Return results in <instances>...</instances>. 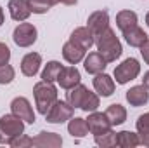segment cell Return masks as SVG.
<instances>
[{
    "mask_svg": "<svg viewBox=\"0 0 149 148\" xmlns=\"http://www.w3.org/2000/svg\"><path fill=\"white\" fill-rule=\"evenodd\" d=\"M95 45H97V52L108 61V63H113L116 61L121 52H123V47H121V42L120 38L116 37V32L113 28H108L104 30L101 35L95 37Z\"/></svg>",
    "mask_w": 149,
    "mask_h": 148,
    "instance_id": "obj_1",
    "label": "cell"
},
{
    "mask_svg": "<svg viewBox=\"0 0 149 148\" xmlns=\"http://www.w3.org/2000/svg\"><path fill=\"white\" fill-rule=\"evenodd\" d=\"M33 98H35V105H37L38 113L45 115L50 110V106L59 99L57 98V87L54 85V82L40 80L33 85Z\"/></svg>",
    "mask_w": 149,
    "mask_h": 148,
    "instance_id": "obj_2",
    "label": "cell"
},
{
    "mask_svg": "<svg viewBox=\"0 0 149 148\" xmlns=\"http://www.w3.org/2000/svg\"><path fill=\"white\" fill-rule=\"evenodd\" d=\"M24 132V120H21L14 113H7L0 117V145H10L19 134Z\"/></svg>",
    "mask_w": 149,
    "mask_h": 148,
    "instance_id": "obj_3",
    "label": "cell"
},
{
    "mask_svg": "<svg viewBox=\"0 0 149 148\" xmlns=\"http://www.w3.org/2000/svg\"><path fill=\"white\" fill-rule=\"evenodd\" d=\"M141 73V63L135 59V58H127L125 61H121L116 68H114V80L116 84L120 85H125L128 84L130 80L137 78Z\"/></svg>",
    "mask_w": 149,
    "mask_h": 148,
    "instance_id": "obj_4",
    "label": "cell"
},
{
    "mask_svg": "<svg viewBox=\"0 0 149 148\" xmlns=\"http://www.w3.org/2000/svg\"><path fill=\"white\" fill-rule=\"evenodd\" d=\"M73 111H74V108L68 101L57 99L43 117H45V120L49 124H64L66 120H70L73 117Z\"/></svg>",
    "mask_w": 149,
    "mask_h": 148,
    "instance_id": "obj_5",
    "label": "cell"
},
{
    "mask_svg": "<svg viewBox=\"0 0 149 148\" xmlns=\"http://www.w3.org/2000/svg\"><path fill=\"white\" fill-rule=\"evenodd\" d=\"M38 32L31 23H19L14 32H12V40L17 47H31L37 42Z\"/></svg>",
    "mask_w": 149,
    "mask_h": 148,
    "instance_id": "obj_6",
    "label": "cell"
},
{
    "mask_svg": "<svg viewBox=\"0 0 149 148\" xmlns=\"http://www.w3.org/2000/svg\"><path fill=\"white\" fill-rule=\"evenodd\" d=\"M10 111L14 115H17L21 120H24V124H35V120H37L31 103L24 96H17L10 101Z\"/></svg>",
    "mask_w": 149,
    "mask_h": 148,
    "instance_id": "obj_7",
    "label": "cell"
},
{
    "mask_svg": "<svg viewBox=\"0 0 149 148\" xmlns=\"http://www.w3.org/2000/svg\"><path fill=\"white\" fill-rule=\"evenodd\" d=\"M85 120H87L88 131H90L94 136L102 134V132H106V131L111 129V124H109V120H108V117H106L104 111H97V110L90 111V113H88V118H85Z\"/></svg>",
    "mask_w": 149,
    "mask_h": 148,
    "instance_id": "obj_8",
    "label": "cell"
},
{
    "mask_svg": "<svg viewBox=\"0 0 149 148\" xmlns=\"http://www.w3.org/2000/svg\"><path fill=\"white\" fill-rule=\"evenodd\" d=\"M87 28L94 33V37L101 35L104 30L109 28V14L108 11H95L87 19Z\"/></svg>",
    "mask_w": 149,
    "mask_h": 148,
    "instance_id": "obj_9",
    "label": "cell"
},
{
    "mask_svg": "<svg viewBox=\"0 0 149 148\" xmlns=\"http://www.w3.org/2000/svg\"><path fill=\"white\" fill-rule=\"evenodd\" d=\"M81 80V75L78 72L76 66H63L61 73L57 77V84L64 89V91H70L73 89L74 85H78Z\"/></svg>",
    "mask_w": 149,
    "mask_h": 148,
    "instance_id": "obj_10",
    "label": "cell"
},
{
    "mask_svg": "<svg viewBox=\"0 0 149 148\" xmlns=\"http://www.w3.org/2000/svg\"><path fill=\"white\" fill-rule=\"evenodd\" d=\"M125 98H127V101H128V105H130V106L139 108V106L148 105L149 91H148V87H144L142 84H141V85H134V87H130V89L127 91Z\"/></svg>",
    "mask_w": 149,
    "mask_h": 148,
    "instance_id": "obj_11",
    "label": "cell"
},
{
    "mask_svg": "<svg viewBox=\"0 0 149 148\" xmlns=\"http://www.w3.org/2000/svg\"><path fill=\"white\" fill-rule=\"evenodd\" d=\"M108 66V61L95 51V52H88V56H85L83 59V68L85 72L90 75H97V73H102Z\"/></svg>",
    "mask_w": 149,
    "mask_h": 148,
    "instance_id": "obj_12",
    "label": "cell"
},
{
    "mask_svg": "<svg viewBox=\"0 0 149 148\" xmlns=\"http://www.w3.org/2000/svg\"><path fill=\"white\" fill-rule=\"evenodd\" d=\"M114 87H116V84H114V78L109 77L108 73H97L95 75V78H94V89H95V92L99 94V96H102V98H109L113 92H114Z\"/></svg>",
    "mask_w": 149,
    "mask_h": 148,
    "instance_id": "obj_13",
    "label": "cell"
},
{
    "mask_svg": "<svg viewBox=\"0 0 149 148\" xmlns=\"http://www.w3.org/2000/svg\"><path fill=\"white\" fill-rule=\"evenodd\" d=\"M85 49L80 47L78 44H74L71 40H68L64 45H63V58L64 61H68L70 65H78L85 59Z\"/></svg>",
    "mask_w": 149,
    "mask_h": 148,
    "instance_id": "obj_14",
    "label": "cell"
},
{
    "mask_svg": "<svg viewBox=\"0 0 149 148\" xmlns=\"http://www.w3.org/2000/svg\"><path fill=\"white\" fill-rule=\"evenodd\" d=\"M42 66V56L38 52H28L21 59V73L24 77H35Z\"/></svg>",
    "mask_w": 149,
    "mask_h": 148,
    "instance_id": "obj_15",
    "label": "cell"
},
{
    "mask_svg": "<svg viewBox=\"0 0 149 148\" xmlns=\"http://www.w3.org/2000/svg\"><path fill=\"white\" fill-rule=\"evenodd\" d=\"M61 145H63V138L57 132L42 131L33 138V147L37 148H59Z\"/></svg>",
    "mask_w": 149,
    "mask_h": 148,
    "instance_id": "obj_16",
    "label": "cell"
},
{
    "mask_svg": "<svg viewBox=\"0 0 149 148\" xmlns=\"http://www.w3.org/2000/svg\"><path fill=\"white\" fill-rule=\"evenodd\" d=\"M9 12L14 21H26L31 14V9L28 5V0H9Z\"/></svg>",
    "mask_w": 149,
    "mask_h": 148,
    "instance_id": "obj_17",
    "label": "cell"
},
{
    "mask_svg": "<svg viewBox=\"0 0 149 148\" xmlns=\"http://www.w3.org/2000/svg\"><path fill=\"white\" fill-rule=\"evenodd\" d=\"M71 42L74 44H78L80 47H83L85 51H88L94 44H95V37H94V33L87 28V26H80V28H74L73 32H71V37H70Z\"/></svg>",
    "mask_w": 149,
    "mask_h": 148,
    "instance_id": "obj_18",
    "label": "cell"
},
{
    "mask_svg": "<svg viewBox=\"0 0 149 148\" xmlns=\"http://www.w3.org/2000/svg\"><path fill=\"white\" fill-rule=\"evenodd\" d=\"M123 33V38H125V42L130 45V47H141L146 40H148V33L139 26V25H135V26H132V28H128V30H125V32H121Z\"/></svg>",
    "mask_w": 149,
    "mask_h": 148,
    "instance_id": "obj_19",
    "label": "cell"
},
{
    "mask_svg": "<svg viewBox=\"0 0 149 148\" xmlns=\"http://www.w3.org/2000/svg\"><path fill=\"white\" fill-rule=\"evenodd\" d=\"M137 23H139V16L134 11L125 9V11H120L116 14V26L120 28V32H125V30L135 26Z\"/></svg>",
    "mask_w": 149,
    "mask_h": 148,
    "instance_id": "obj_20",
    "label": "cell"
},
{
    "mask_svg": "<svg viewBox=\"0 0 149 148\" xmlns=\"http://www.w3.org/2000/svg\"><path fill=\"white\" fill-rule=\"evenodd\" d=\"M111 127H116V125H121L125 120H127V110L125 106H121L120 103H114V105H109L108 110L104 111Z\"/></svg>",
    "mask_w": 149,
    "mask_h": 148,
    "instance_id": "obj_21",
    "label": "cell"
},
{
    "mask_svg": "<svg viewBox=\"0 0 149 148\" xmlns=\"http://www.w3.org/2000/svg\"><path fill=\"white\" fill-rule=\"evenodd\" d=\"M68 132L73 138H85L90 132L88 131V125H87V120L81 118V117H71L70 118V124H68Z\"/></svg>",
    "mask_w": 149,
    "mask_h": 148,
    "instance_id": "obj_22",
    "label": "cell"
},
{
    "mask_svg": "<svg viewBox=\"0 0 149 148\" xmlns=\"http://www.w3.org/2000/svg\"><path fill=\"white\" fill-rule=\"evenodd\" d=\"M141 145L139 134L132 132V131H120L116 132V147L121 148H135Z\"/></svg>",
    "mask_w": 149,
    "mask_h": 148,
    "instance_id": "obj_23",
    "label": "cell"
},
{
    "mask_svg": "<svg viewBox=\"0 0 149 148\" xmlns=\"http://www.w3.org/2000/svg\"><path fill=\"white\" fill-rule=\"evenodd\" d=\"M88 92V87L87 85H83L81 82L78 84V85H74L73 89H70L68 91V96H66V101L73 106V108H80L81 106V101H83V98H85V94Z\"/></svg>",
    "mask_w": 149,
    "mask_h": 148,
    "instance_id": "obj_24",
    "label": "cell"
},
{
    "mask_svg": "<svg viewBox=\"0 0 149 148\" xmlns=\"http://www.w3.org/2000/svg\"><path fill=\"white\" fill-rule=\"evenodd\" d=\"M135 127H137V134H139L141 145L149 147V111L148 113H142V115L137 118Z\"/></svg>",
    "mask_w": 149,
    "mask_h": 148,
    "instance_id": "obj_25",
    "label": "cell"
},
{
    "mask_svg": "<svg viewBox=\"0 0 149 148\" xmlns=\"http://www.w3.org/2000/svg\"><path fill=\"white\" fill-rule=\"evenodd\" d=\"M63 70V65L59 61H49L45 68L42 70V80L45 82H57V77Z\"/></svg>",
    "mask_w": 149,
    "mask_h": 148,
    "instance_id": "obj_26",
    "label": "cell"
},
{
    "mask_svg": "<svg viewBox=\"0 0 149 148\" xmlns=\"http://www.w3.org/2000/svg\"><path fill=\"white\" fill-rule=\"evenodd\" d=\"M99 106H101L99 94H97V92H92V91H88V92L85 94L83 101H81V106H80V110H83V111H87V113H90V111H95Z\"/></svg>",
    "mask_w": 149,
    "mask_h": 148,
    "instance_id": "obj_27",
    "label": "cell"
},
{
    "mask_svg": "<svg viewBox=\"0 0 149 148\" xmlns=\"http://www.w3.org/2000/svg\"><path fill=\"white\" fill-rule=\"evenodd\" d=\"M57 2L56 0H28V5L33 14H45L49 12Z\"/></svg>",
    "mask_w": 149,
    "mask_h": 148,
    "instance_id": "obj_28",
    "label": "cell"
},
{
    "mask_svg": "<svg viewBox=\"0 0 149 148\" xmlns=\"http://www.w3.org/2000/svg\"><path fill=\"white\" fill-rule=\"evenodd\" d=\"M94 141L97 147H102V148H108V147H116V132L109 129L102 134H97L94 136Z\"/></svg>",
    "mask_w": 149,
    "mask_h": 148,
    "instance_id": "obj_29",
    "label": "cell"
},
{
    "mask_svg": "<svg viewBox=\"0 0 149 148\" xmlns=\"http://www.w3.org/2000/svg\"><path fill=\"white\" fill-rule=\"evenodd\" d=\"M16 78V70L14 66H10L9 63L0 65V85H7Z\"/></svg>",
    "mask_w": 149,
    "mask_h": 148,
    "instance_id": "obj_30",
    "label": "cell"
},
{
    "mask_svg": "<svg viewBox=\"0 0 149 148\" xmlns=\"http://www.w3.org/2000/svg\"><path fill=\"white\" fill-rule=\"evenodd\" d=\"M10 147H12V148H28V147H33V138H30V136H26V134L23 132V134H19L16 140H12V141H10Z\"/></svg>",
    "mask_w": 149,
    "mask_h": 148,
    "instance_id": "obj_31",
    "label": "cell"
},
{
    "mask_svg": "<svg viewBox=\"0 0 149 148\" xmlns=\"http://www.w3.org/2000/svg\"><path fill=\"white\" fill-rule=\"evenodd\" d=\"M9 59H10V49L3 42H0V65L9 63Z\"/></svg>",
    "mask_w": 149,
    "mask_h": 148,
    "instance_id": "obj_32",
    "label": "cell"
},
{
    "mask_svg": "<svg viewBox=\"0 0 149 148\" xmlns=\"http://www.w3.org/2000/svg\"><path fill=\"white\" fill-rule=\"evenodd\" d=\"M139 49H141V54H142V58H144V63L149 65V38L139 47Z\"/></svg>",
    "mask_w": 149,
    "mask_h": 148,
    "instance_id": "obj_33",
    "label": "cell"
},
{
    "mask_svg": "<svg viewBox=\"0 0 149 148\" xmlns=\"http://www.w3.org/2000/svg\"><path fill=\"white\" fill-rule=\"evenodd\" d=\"M142 85L148 87V91H149V70L144 73V77H142Z\"/></svg>",
    "mask_w": 149,
    "mask_h": 148,
    "instance_id": "obj_34",
    "label": "cell"
},
{
    "mask_svg": "<svg viewBox=\"0 0 149 148\" xmlns=\"http://www.w3.org/2000/svg\"><path fill=\"white\" fill-rule=\"evenodd\" d=\"M57 4H63V5H74L76 0H56Z\"/></svg>",
    "mask_w": 149,
    "mask_h": 148,
    "instance_id": "obj_35",
    "label": "cell"
},
{
    "mask_svg": "<svg viewBox=\"0 0 149 148\" xmlns=\"http://www.w3.org/2000/svg\"><path fill=\"white\" fill-rule=\"evenodd\" d=\"M3 21H5V18H3V9L0 7V26L3 25Z\"/></svg>",
    "mask_w": 149,
    "mask_h": 148,
    "instance_id": "obj_36",
    "label": "cell"
},
{
    "mask_svg": "<svg viewBox=\"0 0 149 148\" xmlns=\"http://www.w3.org/2000/svg\"><path fill=\"white\" fill-rule=\"evenodd\" d=\"M146 25H148V26H149V12H148V14H146Z\"/></svg>",
    "mask_w": 149,
    "mask_h": 148,
    "instance_id": "obj_37",
    "label": "cell"
}]
</instances>
